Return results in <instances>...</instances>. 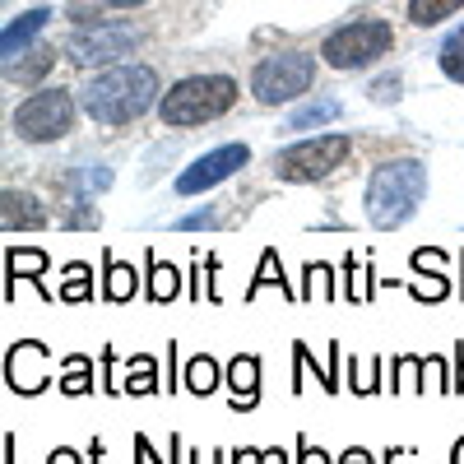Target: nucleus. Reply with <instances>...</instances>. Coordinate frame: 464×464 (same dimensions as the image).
<instances>
[{
	"mask_svg": "<svg viewBox=\"0 0 464 464\" xmlns=\"http://www.w3.org/2000/svg\"><path fill=\"white\" fill-rule=\"evenodd\" d=\"M163 102V84L153 65H107L80 89V107L98 126H130Z\"/></svg>",
	"mask_w": 464,
	"mask_h": 464,
	"instance_id": "obj_1",
	"label": "nucleus"
},
{
	"mask_svg": "<svg viewBox=\"0 0 464 464\" xmlns=\"http://www.w3.org/2000/svg\"><path fill=\"white\" fill-rule=\"evenodd\" d=\"M428 163L422 159H385L376 163V172L367 177V190H362V205H367V223L381 227V232H395L404 227L418 205L428 200Z\"/></svg>",
	"mask_w": 464,
	"mask_h": 464,
	"instance_id": "obj_2",
	"label": "nucleus"
},
{
	"mask_svg": "<svg viewBox=\"0 0 464 464\" xmlns=\"http://www.w3.org/2000/svg\"><path fill=\"white\" fill-rule=\"evenodd\" d=\"M237 102V80L232 74H186L177 80L163 102H159V116L163 126H205V121H218L223 111H232Z\"/></svg>",
	"mask_w": 464,
	"mask_h": 464,
	"instance_id": "obj_3",
	"label": "nucleus"
},
{
	"mask_svg": "<svg viewBox=\"0 0 464 464\" xmlns=\"http://www.w3.org/2000/svg\"><path fill=\"white\" fill-rule=\"evenodd\" d=\"M391 47H395L391 19H353V24L334 28L325 43H321V61L330 70H367Z\"/></svg>",
	"mask_w": 464,
	"mask_h": 464,
	"instance_id": "obj_4",
	"label": "nucleus"
},
{
	"mask_svg": "<svg viewBox=\"0 0 464 464\" xmlns=\"http://www.w3.org/2000/svg\"><path fill=\"white\" fill-rule=\"evenodd\" d=\"M353 159V135H316V140H297L288 149L275 153V177L306 186V181H325L334 168H343Z\"/></svg>",
	"mask_w": 464,
	"mask_h": 464,
	"instance_id": "obj_5",
	"label": "nucleus"
},
{
	"mask_svg": "<svg viewBox=\"0 0 464 464\" xmlns=\"http://www.w3.org/2000/svg\"><path fill=\"white\" fill-rule=\"evenodd\" d=\"M316 84V56L312 52H275L256 61L251 70V93L265 107H279V102H297L302 93H312Z\"/></svg>",
	"mask_w": 464,
	"mask_h": 464,
	"instance_id": "obj_6",
	"label": "nucleus"
},
{
	"mask_svg": "<svg viewBox=\"0 0 464 464\" xmlns=\"http://www.w3.org/2000/svg\"><path fill=\"white\" fill-rule=\"evenodd\" d=\"M10 126L24 144H56L74 130V98L65 89H37L14 107Z\"/></svg>",
	"mask_w": 464,
	"mask_h": 464,
	"instance_id": "obj_7",
	"label": "nucleus"
},
{
	"mask_svg": "<svg viewBox=\"0 0 464 464\" xmlns=\"http://www.w3.org/2000/svg\"><path fill=\"white\" fill-rule=\"evenodd\" d=\"M135 47H140V33L130 24H93L70 37L65 56L74 65H121Z\"/></svg>",
	"mask_w": 464,
	"mask_h": 464,
	"instance_id": "obj_8",
	"label": "nucleus"
},
{
	"mask_svg": "<svg viewBox=\"0 0 464 464\" xmlns=\"http://www.w3.org/2000/svg\"><path fill=\"white\" fill-rule=\"evenodd\" d=\"M246 163H251V149L246 144H218V149L200 153V159L177 177V196H205V190H214L232 172H242Z\"/></svg>",
	"mask_w": 464,
	"mask_h": 464,
	"instance_id": "obj_9",
	"label": "nucleus"
},
{
	"mask_svg": "<svg viewBox=\"0 0 464 464\" xmlns=\"http://www.w3.org/2000/svg\"><path fill=\"white\" fill-rule=\"evenodd\" d=\"M52 353H47V343H37V339H19L5 348V381H10V391L14 395H43L47 385H52Z\"/></svg>",
	"mask_w": 464,
	"mask_h": 464,
	"instance_id": "obj_10",
	"label": "nucleus"
},
{
	"mask_svg": "<svg viewBox=\"0 0 464 464\" xmlns=\"http://www.w3.org/2000/svg\"><path fill=\"white\" fill-rule=\"evenodd\" d=\"M428 376H432V385H437V395H455V381L446 376V362H441L437 353H428V358L400 353V358L391 362V391H395V395H404V391H428Z\"/></svg>",
	"mask_w": 464,
	"mask_h": 464,
	"instance_id": "obj_11",
	"label": "nucleus"
},
{
	"mask_svg": "<svg viewBox=\"0 0 464 464\" xmlns=\"http://www.w3.org/2000/svg\"><path fill=\"white\" fill-rule=\"evenodd\" d=\"M227 391H232V413H251L260 404V358L237 353L227 362Z\"/></svg>",
	"mask_w": 464,
	"mask_h": 464,
	"instance_id": "obj_12",
	"label": "nucleus"
},
{
	"mask_svg": "<svg viewBox=\"0 0 464 464\" xmlns=\"http://www.w3.org/2000/svg\"><path fill=\"white\" fill-rule=\"evenodd\" d=\"M409 265H413V275H422V284H409V293L418 297V302H446L450 297V284H446V275H441V265H446V256L432 246H422V251H413L409 256Z\"/></svg>",
	"mask_w": 464,
	"mask_h": 464,
	"instance_id": "obj_13",
	"label": "nucleus"
},
{
	"mask_svg": "<svg viewBox=\"0 0 464 464\" xmlns=\"http://www.w3.org/2000/svg\"><path fill=\"white\" fill-rule=\"evenodd\" d=\"M0 227H5V232H37V227H47L43 200L28 196V190H5V196H0Z\"/></svg>",
	"mask_w": 464,
	"mask_h": 464,
	"instance_id": "obj_14",
	"label": "nucleus"
},
{
	"mask_svg": "<svg viewBox=\"0 0 464 464\" xmlns=\"http://www.w3.org/2000/svg\"><path fill=\"white\" fill-rule=\"evenodd\" d=\"M47 19H52V10H47V5H37V10H28V14H19V19L5 24V33H0V56H5V65H14V56L33 43L37 33L47 28Z\"/></svg>",
	"mask_w": 464,
	"mask_h": 464,
	"instance_id": "obj_15",
	"label": "nucleus"
},
{
	"mask_svg": "<svg viewBox=\"0 0 464 464\" xmlns=\"http://www.w3.org/2000/svg\"><path fill=\"white\" fill-rule=\"evenodd\" d=\"M47 265H52V256H47V251H37V246H19V251H10V256H5V275H10V284H5V302L14 297V279H33L37 288H43ZM43 293H47V288H43Z\"/></svg>",
	"mask_w": 464,
	"mask_h": 464,
	"instance_id": "obj_16",
	"label": "nucleus"
},
{
	"mask_svg": "<svg viewBox=\"0 0 464 464\" xmlns=\"http://www.w3.org/2000/svg\"><path fill=\"white\" fill-rule=\"evenodd\" d=\"M140 293V275L126 265V260H116L111 251L102 256V302H111V306H121V302H130Z\"/></svg>",
	"mask_w": 464,
	"mask_h": 464,
	"instance_id": "obj_17",
	"label": "nucleus"
},
{
	"mask_svg": "<svg viewBox=\"0 0 464 464\" xmlns=\"http://www.w3.org/2000/svg\"><path fill=\"white\" fill-rule=\"evenodd\" d=\"M265 288H279L288 302L297 297V293H293V284L284 279V260H279V251H275V246H265V251H260V265H256V279H251V288H246V302H256Z\"/></svg>",
	"mask_w": 464,
	"mask_h": 464,
	"instance_id": "obj_18",
	"label": "nucleus"
},
{
	"mask_svg": "<svg viewBox=\"0 0 464 464\" xmlns=\"http://www.w3.org/2000/svg\"><path fill=\"white\" fill-rule=\"evenodd\" d=\"M144 275H149V284H144V297L153 302V306H163V302H172L177 293H181V275L172 265H163L159 256H144Z\"/></svg>",
	"mask_w": 464,
	"mask_h": 464,
	"instance_id": "obj_19",
	"label": "nucleus"
},
{
	"mask_svg": "<svg viewBox=\"0 0 464 464\" xmlns=\"http://www.w3.org/2000/svg\"><path fill=\"white\" fill-rule=\"evenodd\" d=\"M159 358L153 353H135L126 362V381H121V395H159Z\"/></svg>",
	"mask_w": 464,
	"mask_h": 464,
	"instance_id": "obj_20",
	"label": "nucleus"
},
{
	"mask_svg": "<svg viewBox=\"0 0 464 464\" xmlns=\"http://www.w3.org/2000/svg\"><path fill=\"white\" fill-rule=\"evenodd\" d=\"M343 116V102L339 98H316V102H302L293 116H288V130H321L330 121Z\"/></svg>",
	"mask_w": 464,
	"mask_h": 464,
	"instance_id": "obj_21",
	"label": "nucleus"
},
{
	"mask_svg": "<svg viewBox=\"0 0 464 464\" xmlns=\"http://www.w3.org/2000/svg\"><path fill=\"white\" fill-rule=\"evenodd\" d=\"M56 372H61V395L80 400V395L93 391V358H84V353H65Z\"/></svg>",
	"mask_w": 464,
	"mask_h": 464,
	"instance_id": "obj_22",
	"label": "nucleus"
},
{
	"mask_svg": "<svg viewBox=\"0 0 464 464\" xmlns=\"http://www.w3.org/2000/svg\"><path fill=\"white\" fill-rule=\"evenodd\" d=\"M223 376H227V372H223V367H218L209 353H196V358L186 362L181 385H186L190 395H200V400H205V395H214V391H218V381H223Z\"/></svg>",
	"mask_w": 464,
	"mask_h": 464,
	"instance_id": "obj_23",
	"label": "nucleus"
},
{
	"mask_svg": "<svg viewBox=\"0 0 464 464\" xmlns=\"http://www.w3.org/2000/svg\"><path fill=\"white\" fill-rule=\"evenodd\" d=\"M56 297H61V302H70V306L89 302V297H93V265L70 260V265L61 269V288H56Z\"/></svg>",
	"mask_w": 464,
	"mask_h": 464,
	"instance_id": "obj_24",
	"label": "nucleus"
},
{
	"mask_svg": "<svg viewBox=\"0 0 464 464\" xmlns=\"http://www.w3.org/2000/svg\"><path fill=\"white\" fill-rule=\"evenodd\" d=\"M65 186H70V200H93V196H102V190L111 186V168H102V163L74 168L65 177Z\"/></svg>",
	"mask_w": 464,
	"mask_h": 464,
	"instance_id": "obj_25",
	"label": "nucleus"
},
{
	"mask_svg": "<svg viewBox=\"0 0 464 464\" xmlns=\"http://www.w3.org/2000/svg\"><path fill=\"white\" fill-rule=\"evenodd\" d=\"M293 362H297V372H293V395H302V385H306V372L316 367V358H312V348H306L302 339L293 343ZM316 376H321V391H325V395H334V391H339V376H334V372L316 367Z\"/></svg>",
	"mask_w": 464,
	"mask_h": 464,
	"instance_id": "obj_26",
	"label": "nucleus"
},
{
	"mask_svg": "<svg viewBox=\"0 0 464 464\" xmlns=\"http://www.w3.org/2000/svg\"><path fill=\"white\" fill-rule=\"evenodd\" d=\"M52 65H56V47H33V52H28V61L5 65V74H10V80H19V84H37Z\"/></svg>",
	"mask_w": 464,
	"mask_h": 464,
	"instance_id": "obj_27",
	"label": "nucleus"
},
{
	"mask_svg": "<svg viewBox=\"0 0 464 464\" xmlns=\"http://www.w3.org/2000/svg\"><path fill=\"white\" fill-rule=\"evenodd\" d=\"M455 10H464V0H409V24H418V28H437V24L450 19Z\"/></svg>",
	"mask_w": 464,
	"mask_h": 464,
	"instance_id": "obj_28",
	"label": "nucleus"
},
{
	"mask_svg": "<svg viewBox=\"0 0 464 464\" xmlns=\"http://www.w3.org/2000/svg\"><path fill=\"white\" fill-rule=\"evenodd\" d=\"M348 391L353 395H381V358H367L358 367V358H348Z\"/></svg>",
	"mask_w": 464,
	"mask_h": 464,
	"instance_id": "obj_29",
	"label": "nucleus"
},
{
	"mask_svg": "<svg viewBox=\"0 0 464 464\" xmlns=\"http://www.w3.org/2000/svg\"><path fill=\"white\" fill-rule=\"evenodd\" d=\"M437 61H441V74L450 84H464V28H455L446 43H441V52H437Z\"/></svg>",
	"mask_w": 464,
	"mask_h": 464,
	"instance_id": "obj_30",
	"label": "nucleus"
},
{
	"mask_svg": "<svg viewBox=\"0 0 464 464\" xmlns=\"http://www.w3.org/2000/svg\"><path fill=\"white\" fill-rule=\"evenodd\" d=\"M358 279H367V260L348 256V260H343V297H348V302H367V297H372L367 284H358Z\"/></svg>",
	"mask_w": 464,
	"mask_h": 464,
	"instance_id": "obj_31",
	"label": "nucleus"
},
{
	"mask_svg": "<svg viewBox=\"0 0 464 464\" xmlns=\"http://www.w3.org/2000/svg\"><path fill=\"white\" fill-rule=\"evenodd\" d=\"M302 275H306V288H302V297H306V302H312L316 293H321V297H339V288H330V265H321V260H306Z\"/></svg>",
	"mask_w": 464,
	"mask_h": 464,
	"instance_id": "obj_32",
	"label": "nucleus"
},
{
	"mask_svg": "<svg viewBox=\"0 0 464 464\" xmlns=\"http://www.w3.org/2000/svg\"><path fill=\"white\" fill-rule=\"evenodd\" d=\"M400 89H404V74H400V70L381 74V80L372 84V102H400V98H404Z\"/></svg>",
	"mask_w": 464,
	"mask_h": 464,
	"instance_id": "obj_33",
	"label": "nucleus"
},
{
	"mask_svg": "<svg viewBox=\"0 0 464 464\" xmlns=\"http://www.w3.org/2000/svg\"><path fill=\"white\" fill-rule=\"evenodd\" d=\"M177 232H200V227H218V209L214 205H205V209H196V214H181L177 223H172Z\"/></svg>",
	"mask_w": 464,
	"mask_h": 464,
	"instance_id": "obj_34",
	"label": "nucleus"
},
{
	"mask_svg": "<svg viewBox=\"0 0 464 464\" xmlns=\"http://www.w3.org/2000/svg\"><path fill=\"white\" fill-rule=\"evenodd\" d=\"M297 464H334L321 446H312V441H306V437H297Z\"/></svg>",
	"mask_w": 464,
	"mask_h": 464,
	"instance_id": "obj_35",
	"label": "nucleus"
},
{
	"mask_svg": "<svg viewBox=\"0 0 464 464\" xmlns=\"http://www.w3.org/2000/svg\"><path fill=\"white\" fill-rule=\"evenodd\" d=\"M334 464H376V459H372V450H362V446H348Z\"/></svg>",
	"mask_w": 464,
	"mask_h": 464,
	"instance_id": "obj_36",
	"label": "nucleus"
},
{
	"mask_svg": "<svg viewBox=\"0 0 464 464\" xmlns=\"http://www.w3.org/2000/svg\"><path fill=\"white\" fill-rule=\"evenodd\" d=\"M135 455H140V464H172V459H159V455H153L149 437H135Z\"/></svg>",
	"mask_w": 464,
	"mask_h": 464,
	"instance_id": "obj_37",
	"label": "nucleus"
},
{
	"mask_svg": "<svg viewBox=\"0 0 464 464\" xmlns=\"http://www.w3.org/2000/svg\"><path fill=\"white\" fill-rule=\"evenodd\" d=\"M47 464H84V459H80V450H70V446H56V450L47 455Z\"/></svg>",
	"mask_w": 464,
	"mask_h": 464,
	"instance_id": "obj_38",
	"label": "nucleus"
},
{
	"mask_svg": "<svg viewBox=\"0 0 464 464\" xmlns=\"http://www.w3.org/2000/svg\"><path fill=\"white\" fill-rule=\"evenodd\" d=\"M227 459H232V464H260V450H256V446H242V450H232Z\"/></svg>",
	"mask_w": 464,
	"mask_h": 464,
	"instance_id": "obj_39",
	"label": "nucleus"
},
{
	"mask_svg": "<svg viewBox=\"0 0 464 464\" xmlns=\"http://www.w3.org/2000/svg\"><path fill=\"white\" fill-rule=\"evenodd\" d=\"M455 395H464V343L455 348Z\"/></svg>",
	"mask_w": 464,
	"mask_h": 464,
	"instance_id": "obj_40",
	"label": "nucleus"
},
{
	"mask_svg": "<svg viewBox=\"0 0 464 464\" xmlns=\"http://www.w3.org/2000/svg\"><path fill=\"white\" fill-rule=\"evenodd\" d=\"M177 385V343H168V391Z\"/></svg>",
	"mask_w": 464,
	"mask_h": 464,
	"instance_id": "obj_41",
	"label": "nucleus"
},
{
	"mask_svg": "<svg viewBox=\"0 0 464 464\" xmlns=\"http://www.w3.org/2000/svg\"><path fill=\"white\" fill-rule=\"evenodd\" d=\"M260 464H288L284 450H260Z\"/></svg>",
	"mask_w": 464,
	"mask_h": 464,
	"instance_id": "obj_42",
	"label": "nucleus"
},
{
	"mask_svg": "<svg viewBox=\"0 0 464 464\" xmlns=\"http://www.w3.org/2000/svg\"><path fill=\"white\" fill-rule=\"evenodd\" d=\"M102 5H111V10H135V5H144V0H102Z\"/></svg>",
	"mask_w": 464,
	"mask_h": 464,
	"instance_id": "obj_43",
	"label": "nucleus"
},
{
	"mask_svg": "<svg viewBox=\"0 0 464 464\" xmlns=\"http://www.w3.org/2000/svg\"><path fill=\"white\" fill-rule=\"evenodd\" d=\"M450 464H464V437H459V441L450 446Z\"/></svg>",
	"mask_w": 464,
	"mask_h": 464,
	"instance_id": "obj_44",
	"label": "nucleus"
},
{
	"mask_svg": "<svg viewBox=\"0 0 464 464\" xmlns=\"http://www.w3.org/2000/svg\"><path fill=\"white\" fill-rule=\"evenodd\" d=\"M5 464H14V437H5Z\"/></svg>",
	"mask_w": 464,
	"mask_h": 464,
	"instance_id": "obj_45",
	"label": "nucleus"
},
{
	"mask_svg": "<svg viewBox=\"0 0 464 464\" xmlns=\"http://www.w3.org/2000/svg\"><path fill=\"white\" fill-rule=\"evenodd\" d=\"M459 265H464V256H459Z\"/></svg>",
	"mask_w": 464,
	"mask_h": 464,
	"instance_id": "obj_46",
	"label": "nucleus"
}]
</instances>
